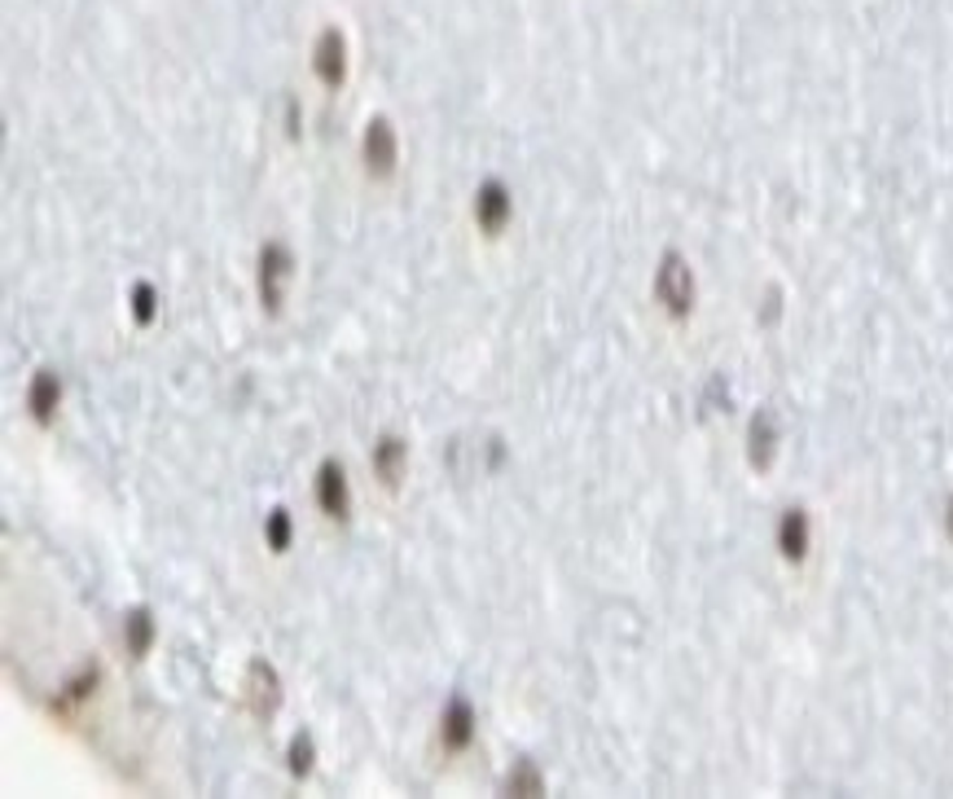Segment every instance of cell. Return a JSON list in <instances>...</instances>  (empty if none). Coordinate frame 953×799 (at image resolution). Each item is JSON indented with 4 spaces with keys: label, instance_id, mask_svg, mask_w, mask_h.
<instances>
[{
    "label": "cell",
    "instance_id": "cell-11",
    "mask_svg": "<svg viewBox=\"0 0 953 799\" xmlns=\"http://www.w3.org/2000/svg\"><path fill=\"white\" fill-rule=\"evenodd\" d=\"M778 549L787 562H800L808 553V514L804 510H787L778 523Z\"/></svg>",
    "mask_w": 953,
    "mask_h": 799
},
{
    "label": "cell",
    "instance_id": "cell-2",
    "mask_svg": "<svg viewBox=\"0 0 953 799\" xmlns=\"http://www.w3.org/2000/svg\"><path fill=\"white\" fill-rule=\"evenodd\" d=\"M290 269H294V260H290L286 247L268 242V247L260 251V303H264V312H281Z\"/></svg>",
    "mask_w": 953,
    "mask_h": 799
},
{
    "label": "cell",
    "instance_id": "cell-9",
    "mask_svg": "<svg viewBox=\"0 0 953 799\" xmlns=\"http://www.w3.org/2000/svg\"><path fill=\"white\" fill-rule=\"evenodd\" d=\"M58 404H62V383H58V374L40 370V374L32 378V387H27V409H32V417H36L40 426H49L53 413H58Z\"/></svg>",
    "mask_w": 953,
    "mask_h": 799
},
{
    "label": "cell",
    "instance_id": "cell-17",
    "mask_svg": "<svg viewBox=\"0 0 953 799\" xmlns=\"http://www.w3.org/2000/svg\"><path fill=\"white\" fill-rule=\"evenodd\" d=\"M308 769H312V738H308V734H294V738H290V773L303 777Z\"/></svg>",
    "mask_w": 953,
    "mask_h": 799
},
{
    "label": "cell",
    "instance_id": "cell-13",
    "mask_svg": "<svg viewBox=\"0 0 953 799\" xmlns=\"http://www.w3.org/2000/svg\"><path fill=\"white\" fill-rule=\"evenodd\" d=\"M124 641H128V650H133L137 659L150 654V646H154V615H150L146 607H137V611L124 615Z\"/></svg>",
    "mask_w": 953,
    "mask_h": 799
},
{
    "label": "cell",
    "instance_id": "cell-16",
    "mask_svg": "<svg viewBox=\"0 0 953 799\" xmlns=\"http://www.w3.org/2000/svg\"><path fill=\"white\" fill-rule=\"evenodd\" d=\"M154 312H159V295H154V286H150V282H141V286L133 290V316H137L141 325H150V321H154Z\"/></svg>",
    "mask_w": 953,
    "mask_h": 799
},
{
    "label": "cell",
    "instance_id": "cell-12",
    "mask_svg": "<svg viewBox=\"0 0 953 799\" xmlns=\"http://www.w3.org/2000/svg\"><path fill=\"white\" fill-rule=\"evenodd\" d=\"M404 457H409V448L396 439V435H387V439H378L374 444V475L383 479V484H400V471H404Z\"/></svg>",
    "mask_w": 953,
    "mask_h": 799
},
{
    "label": "cell",
    "instance_id": "cell-1",
    "mask_svg": "<svg viewBox=\"0 0 953 799\" xmlns=\"http://www.w3.org/2000/svg\"><path fill=\"white\" fill-rule=\"evenodd\" d=\"M655 295H660V303L673 312V316H686L690 308H694V273H690V264L673 251V255H664V264H660V273H655Z\"/></svg>",
    "mask_w": 953,
    "mask_h": 799
},
{
    "label": "cell",
    "instance_id": "cell-10",
    "mask_svg": "<svg viewBox=\"0 0 953 799\" xmlns=\"http://www.w3.org/2000/svg\"><path fill=\"white\" fill-rule=\"evenodd\" d=\"M440 738H444V747H449V751H462V747H471V738H475V708H471L466 699H453V703L444 708V721H440Z\"/></svg>",
    "mask_w": 953,
    "mask_h": 799
},
{
    "label": "cell",
    "instance_id": "cell-8",
    "mask_svg": "<svg viewBox=\"0 0 953 799\" xmlns=\"http://www.w3.org/2000/svg\"><path fill=\"white\" fill-rule=\"evenodd\" d=\"M774 452H778V426H774V417L761 409V413L752 417V426H748V457H752L756 471H769V466H774Z\"/></svg>",
    "mask_w": 953,
    "mask_h": 799
},
{
    "label": "cell",
    "instance_id": "cell-4",
    "mask_svg": "<svg viewBox=\"0 0 953 799\" xmlns=\"http://www.w3.org/2000/svg\"><path fill=\"white\" fill-rule=\"evenodd\" d=\"M510 211H514V198H510V189H505L501 180L479 185V193H475V220H479L484 234H501V228L510 224Z\"/></svg>",
    "mask_w": 953,
    "mask_h": 799
},
{
    "label": "cell",
    "instance_id": "cell-5",
    "mask_svg": "<svg viewBox=\"0 0 953 799\" xmlns=\"http://www.w3.org/2000/svg\"><path fill=\"white\" fill-rule=\"evenodd\" d=\"M365 163L374 176H391L396 172V128L387 120H369L365 124Z\"/></svg>",
    "mask_w": 953,
    "mask_h": 799
},
{
    "label": "cell",
    "instance_id": "cell-14",
    "mask_svg": "<svg viewBox=\"0 0 953 799\" xmlns=\"http://www.w3.org/2000/svg\"><path fill=\"white\" fill-rule=\"evenodd\" d=\"M264 540H268V549H277V553L290 549V514H286V510H273V514H268V523H264Z\"/></svg>",
    "mask_w": 953,
    "mask_h": 799
},
{
    "label": "cell",
    "instance_id": "cell-15",
    "mask_svg": "<svg viewBox=\"0 0 953 799\" xmlns=\"http://www.w3.org/2000/svg\"><path fill=\"white\" fill-rule=\"evenodd\" d=\"M505 786H510L514 795H541V773H537V764H518V769L505 777Z\"/></svg>",
    "mask_w": 953,
    "mask_h": 799
},
{
    "label": "cell",
    "instance_id": "cell-6",
    "mask_svg": "<svg viewBox=\"0 0 953 799\" xmlns=\"http://www.w3.org/2000/svg\"><path fill=\"white\" fill-rule=\"evenodd\" d=\"M247 695H251V712H255L260 721L277 712V703H281V681H277V672H273L268 663H251Z\"/></svg>",
    "mask_w": 953,
    "mask_h": 799
},
{
    "label": "cell",
    "instance_id": "cell-18",
    "mask_svg": "<svg viewBox=\"0 0 953 799\" xmlns=\"http://www.w3.org/2000/svg\"><path fill=\"white\" fill-rule=\"evenodd\" d=\"M944 527H949V536H953V501H949V514H944Z\"/></svg>",
    "mask_w": 953,
    "mask_h": 799
},
{
    "label": "cell",
    "instance_id": "cell-3",
    "mask_svg": "<svg viewBox=\"0 0 953 799\" xmlns=\"http://www.w3.org/2000/svg\"><path fill=\"white\" fill-rule=\"evenodd\" d=\"M312 71H316V79H322L326 88L343 84V75H348V40H343L339 27L322 32V40H316V49H312Z\"/></svg>",
    "mask_w": 953,
    "mask_h": 799
},
{
    "label": "cell",
    "instance_id": "cell-7",
    "mask_svg": "<svg viewBox=\"0 0 953 799\" xmlns=\"http://www.w3.org/2000/svg\"><path fill=\"white\" fill-rule=\"evenodd\" d=\"M316 501L330 519L348 514V475L339 462H322V471H316Z\"/></svg>",
    "mask_w": 953,
    "mask_h": 799
}]
</instances>
